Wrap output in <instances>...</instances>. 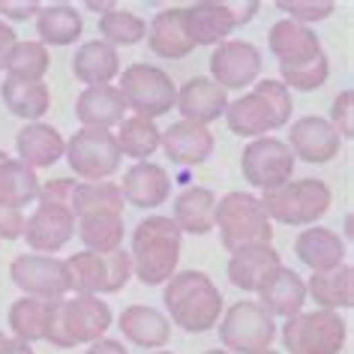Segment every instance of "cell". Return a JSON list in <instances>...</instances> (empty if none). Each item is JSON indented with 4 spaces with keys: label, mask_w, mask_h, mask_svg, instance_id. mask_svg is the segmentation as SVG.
Wrapping results in <instances>:
<instances>
[{
    "label": "cell",
    "mask_w": 354,
    "mask_h": 354,
    "mask_svg": "<svg viewBox=\"0 0 354 354\" xmlns=\"http://www.w3.org/2000/svg\"><path fill=\"white\" fill-rule=\"evenodd\" d=\"M165 309L171 322L187 333H205L223 318V295L201 270H180L165 282Z\"/></svg>",
    "instance_id": "obj_1"
},
{
    "label": "cell",
    "mask_w": 354,
    "mask_h": 354,
    "mask_svg": "<svg viewBox=\"0 0 354 354\" xmlns=\"http://www.w3.org/2000/svg\"><path fill=\"white\" fill-rule=\"evenodd\" d=\"M180 232L171 216H147L132 232V277L145 286H165L180 261Z\"/></svg>",
    "instance_id": "obj_2"
},
{
    "label": "cell",
    "mask_w": 354,
    "mask_h": 354,
    "mask_svg": "<svg viewBox=\"0 0 354 354\" xmlns=\"http://www.w3.org/2000/svg\"><path fill=\"white\" fill-rule=\"evenodd\" d=\"M291 109H295V100L288 87L279 78H261L250 93L228 102L223 118L228 120V129L234 136L264 138L268 132L286 127L291 120Z\"/></svg>",
    "instance_id": "obj_3"
},
{
    "label": "cell",
    "mask_w": 354,
    "mask_h": 354,
    "mask_svg": "<svg viewBox=\"0 0 354 354\" xmlns=\"http://www.w3.org/2000/svg\"><path fill=\"white\" fill-rule=\"evenodd\" d=\"M111 327V306L93 295H75L51 304L46 336L55 348H75L84 342L102 339L105 330Z\"/></svg>",
    "instance_id": "obj_4"
},
{
    "label": "cell",
    "mask_w": 354,
    "mask_h": 354,
    "mask_svg": "<svg viewBox=\"0 0 354 354\" xmlns=\"http://www.w3.org/2000/svg\"><path fill=\"white\" fill-rule=\"evenodd\" d=\"M214 225H219V241L228 252L273 241V223L268 210H264L261 198L250 196V192H228L219 198Z\"/></svg>",
    "instance_id": "obj_5"
},
{
    "label": "cell",
    "mask_w": 354,
    "mask_h": 354,
    "mask_svg": "<svg viewBox=\"0 0 354 354\" xmlns=\"http://www.w3.org/2000/svg\"><path fill=\"white\" fill-rule=\"evenodd\" d=\"M69 273V291L78 295H114L132 279V261L127 250L91 252L82 250L64 261Z\"/></svg>",
    "instance_id": "obj_6"
},
{
    "label": "cell",
    "mask_w": 354,
    "mask_h": 354,
    "mask_svg": "<svg viewBox=\"0 0 354 354\" xmlns=\"http://www.w3.org/2000/svg\"><path fill=\"white\" fill-rule=\"evenodd\" d=\"M261 205L270 223L277 219L286 225H313L330 207V187L318 177H300V180L282 183L273 192H264Z\"/></svg>",
    "instance_id": "obj_7"
},
{
    "label": "cell",
    "mask_w": 354,
    "mask_h": 354,
    "mask_svg": "<svg viewBox=\"0 0 354 354\" xmlns=\"http://www.w3.org/2000/svg\"><path fill=\"white\" fill-rule=\"evenodd\" d=\"M348 339L345 322L330 309H313L286 318L282 324V345L288 354H339Z\"/></svg>",
    "instance_id": "obj_8"
},
{
    "label": "cell",
    "mask_w": 354,
    "mask_h": 354,
    "mask_svg": "<svg viewBox=\"0 0 354 354\" xmlns=\"http://www.w3.org/2000/svg\"><path fill=\"white\" fill-rule=\"evenodd\" d=\"M277 324L273 315L259 300H237V304L219 318V342L228 354H261L270 351Z\"/></svg>",
    "instance_id": "obj_9"
},
{
    "label": "cell",
    "mask_w": 354,
    "mask_h": 354,
    "mask_svg": "<svg viewBox=\"0 0 354 354\" xmlns=\"http://www.w3.org/2000/svg\"><path fill=\"white\" fill-rule=\"evenodd\" d=\"M118 91L123 96V102H127V109H132L138 118H147V120L162 118L177 102V87L171 82V75L150 64H132L123 69Z\"/></svg>",
    "instance_id": "obj_10"
},
{
    "label": "cell",
    "mask_w": 354,
    "mask_h": 354,
    "mask_svg": "<svg viewBox=\"0 0 354 354\" xmlns=\"http://www.w3.org/2000/svg\"><path fill=\"white\" fill-rule=\"evenodd\" d=\"M66 159L75 177H84V183H100L120 168V147L114 141L111 129H78L66 141Z\"/></svg>",
    "instance_id": "obj_11"
},
{
    "label": "cell",
    "mask_w": 354,
    "mask_h": 354,
    "mask_svg": "<svg viewBox=\"0 0 354 354\" xmlns=\"http://www.w3.org/2000/svg\"><path fill=\"white\" fill-rule=\"evenodd\" d=\"M241 171L246 177V183L261 192H273L279 189L282 183L291 180V171H295V156L286 141L279 138H252L250 145L243 147L241 156Z\"/></svg>",
    "instance_id": "obj_12"
},
{
    "label": "cell",
    "mask_w": 354,
    "mask_h": 354,
    "mask_svg": "<svg viewBox=\"0 0 354 354\" xmlns=\"http://www.w3.org/2000/svg\"><path fill=\"white\" fill-rule=\"evenodd\" d=\"M12 282L24 291V297H39V300H64L69 291V273L66 264L55 255H39V252H24L10 264Z\"/></svg>",
    "instance_id": "obj_13"
},
{
    "label": "cell",
    "mask_w": 354,
    "mask_h": 354,
    "mask_svg": "<svg viewBox=\"0 0 354 354\" xmlns=\"http://www.w3.org/2000/svg\"><path fill=\"white\" fill-rule=\"evenodd\" d=\"M259 12V3L232 6V3H192L183 6V19H187V30L192 46H219L228 39L237 24L250 21Z\"/></svg>",
    "instance_id": "obj_14"
},
{
    "label": "cell",
    "mask_w": 354,
    "mask_h": 354,
    "mask_svg": "<svg viewBox=\"0 0 354 354\" xmlns=\"http://www.w3.org/2000/svg\"><path fill=\"white\" fill-rule=\"evenodd\" d=\"M210 82H216L223 91H243L259 82L261 75V51L252 42L225 39L210 55Z\"/></svg>",
    "instance_id": "obj_15"
},
{
    "label": "cell",
    "mask_w": 354,
    "mask_h": 354,
    "mask_svg": "<svg viewBox=\"0 0 354 354\" xmlns=\"http://www.w3.org/2000/svg\"><path fill=\"white\" fill-rule=\"evenodd\" d=\"M75 234V216L66 205H46L39 201V207L24 219V241L33 252L39 255H55L57 250L73 241Z\"/></svg>",
    "instance_id": "obj_16"
},
{
    "label": "cell",
    "mask_w": 354,
    "mask_h": 354,
    "mask_svg": "<svg viewBox=\"0 0 354 354\" xmlns=\"http://www.w3.org/2000/svg\"><path fill=\"white\" fill-rule=\"evenodd\" d=\"M286 145L295 159L322 165V162H330L342 150V138H339V132L330 127V120L309 114V118H300L297 123H291Z\"/></svg>",
    "instance_id": "obj_17"
},
{
    "label": "cell",
    "mask_w": 354,
    "mask_h": 354,
    "mask_svg": "<svg viewBox=\"0 0 354 354\" xmlns=\"http://www.w3.org/2000/svg\"><path fill=\"white\" fill-rule=\"evenodd\" d=\"M268 48H270V55L279 60V66H300V64H306V60L324 55L318 33L313 28H306V24L291 21V19H282L270 28Z\"/></svg>",
    "instance_id": "obj_18"
},
{
    "label": "cell",
    "mask_w": 354,
    "mask_h": 354,
    "mask_svg": "<svg viewBox=\"0 0 354 354\" xmlns=\"http://www.w3.org/2000/svg\"><path fill=\"white\" fill-rule=\"evenodd\" d=\"M177 111L183 114V120L207 127V123L219 120L228 109V93L210 78H189L187 84L177 91Z\"/></svg>",
    "instance_id": "obj_19"
},
{
    "label": "cell",
    "mask_w": 354,
    "mask_h": 354,
    "mask_svg": "<svg viewBox=\"0 0 354 354\" xmlns=\"http://www.w3.org/2000/svg\"><path fill=\"white\" fill-rule=\"evenodd\" d=\"M214 132L207 127H198V123L180 120L171 123L162 138H159V147L165 150V156L171 159L174 165H201L205 159L214 153Z\"/></svg>",
    "instance_id": "obj_20"
},
{
    "label": "cell",
    "mask_w": 354,
    "mask_h": 354,
    "mask_svg": "<svg viewBox=\"0 0 354 354\" xmlns=\"http://www.w3.org/2000/svg\"><path fill=\"white\" fill-rule=\"evenodd\" d=\"M120 192H123V201L150 210V207H159L168 201V196H171V180H168V171L162 165L136 162L123 174Z\"/></svg>",
    "instance_id": "obj_21"
},
{
    "label": "cell",
    "mask_w": 354,
    "mask_h": 354,
    "mask_svg": "<svg viewBox=\"0 0 354 354\" xmlns=\"http://www.w3.org/2000/svg\"><path fill=\"white\" fill-rule=\"evenodd\" d=\"M279 268H282L279 252L270 243H255L232 252V259H228V279L241 291H259L268 282L270 273Z\"/></svg>",
    "instance_id": "obj_22"
},
{
    "label": "cell",
    "mask_w": 354,
    "mask_h": 354,
    "mask_svg": "<svg viewBox=\"0 0 354 354\" xmlns=\"http://www.w3.org/2000/svg\"><path fill=\"white\" fill-rule=\"evenodd\" d=\"M75 118L84 129H111L127 118V102L118 87H84L75 100Z\"/></svg>",
    "instance_id": "obj_23"
},
{
    "label": "cell",
    "mask_w": 354,
    "mask_h": 354,
    "mask_svg": "<svg viewBox=\"0 0 354 354\" xmlns=\"http://www.w3.org/2000/svg\"><path fill=\"white\" fill-rule=\"evenodd\" d=\"M15 150H19V162L37 171V168H51L66 153V141L48 123H24L15 136Z\"/></svg>",
    "instance_id": "obj_24"
},
{
    "label": "cell",
    "mask_w": 354,
    "mask_h": 354,
    "mask_svg": "<svg viewBox=\"0 0 354 354\" xmlns=\"http://www.w3.org/2000/svg\"><path fill=\"white\" fill-rule=\"evenodd\" d=\"M147 46L156 57H165V60H180L196 48L187 30L183 6H171V10L156 12V19L147 28Z\"/></svg>",
    "instance_id": "obj_25"
},
{
    "label": "cell",
    "mask_w": 354,
    "mask_h": 354,
    "mask_svg": "<svg viewBox=\"0 0 354 354\" xmlns=\"http://www.w3.org/2000/svg\"><path fill=\"white\" fill-rule=\"evenodd\" d=\"M120 336L129 339L138 348H162V345L171 339V322L153 306H127L120 315Z\"/></svg>",
    "instance_id": "obj_26"
},
{
    "label": "cell",
    "mask_w": 354,
    "mask_h": 354,
    "mask_svg": "<svg viewBox=\"0 0 354 354\" xmlns=\"http://www.w3.org/2000/svg\"><path fill=\"white\" fill-rule=\"evenodd\" d=\"M259 295V304L268 309L270 315H297L304 313V304H306V282L297 277L295 270L288 268H279L273 270L268 282L255 291Z\"/></svg>",
    "instance_id": "obj_27"
},
{
    "label": "cell",
    "mask_w": 354,
    "mask_h": 354,
    "mask_svg": "<svg viewBox=\"0 0 354 354\" xmlns=\"http://www.w3.org/2000/svg\"><path fill=\"white\" fill-rule=\"evenodd\" d=\"M73 73L87 87H102L111 84L114 75H120V55L118 48L102 39H91L75 51L73 57Z\"/></svg>",
    "instance_id": "obj_28"
},
{
    "label": "cell",
    "mask_w": 354,
    "mask_h": 354,
    "mask_svg": "<svg viewBox=\"0 0 354 354\" xmlns=\"http://www.w3.org/2000/svg\"><path fill=\"white\" fill-rule=\"evenodd\" d=\"M295 252L306 268H313V273L345 264V241L324 225L306 228V232L295 241Z\"/></svg>",
    "instance_id": "obj_29"
},
{
    "label": "cell",
    "mask_w": 354,
    "mask_h": 354,
    "mask_svg": "<svg viewBox=\"0 0 354 354\" xmlns=\"http://www.w3.org/2000/svg\"><path fill=\"white\" fill-rule=\"evenodd\" d=\"M306 297H313L318 309H348L354 304V270L351 264H339L330 270H318L306 282Z\"/></svg>",
    "instance_id": "obj_30"
},
{
    "label": "cell",
    "mask_w": 354,
    "mask_h": 354,
    "mask_svg": "<svg viewBox=\"0 0 354 354\" xmlns=\"http://www.w3.org/2000/svg\"><path fill=\"white\" fill-rule=\"evenodd\" d=\"M216 214V196L205 187H189L174 198V216L171 223L180 234H207L214 228Z\"/></svg>",
    "instance_id": "obj_31"
},
{
    "label": "cell",
    "mask_w": 354,
    "mask_h": 354,
    "mask_svg": "<svg viewBox=\"0 0 354 354\" xmlns=\"http://www.w3.org/2000/svg\"><path fill=\"white\" fill-rule=\"evenodd\" d=\"M0 100L10 109L15 118L39 123L46 118V111L51 109V91L46 82H21V78H3L0 87Z\"/></svg>",
    "instance_id": "obj_32"
},
{
    "label": "cell",
    "mask_w": 354,
    "mask_h": 354,
    "mask_svg": "<svg viewBox=\"0 0 354 354\" xmlns=\"http://www.w3.org/2000/svg\"><path fill=\"white\" fill-rule=\"evenodd\" d=\"M39 198V177L33 168H28L19 159H6L0 165V205L24 210Z\"/></svg>",
    "instance_id": "obj_33"
},
{
    "label": "cell",
    "mask_w": 354,
    "mask_h": 354,
    "mask_svg": "<svg viewBox=\"0 0 354 354\" xmlns=\"http://www.w3.org/2000/svg\"><path fill=\"white\" fill-rule=\"evenodd\" d=\"M84 24L73 6L66 3H51V6H39L37 12V33L42 46H73L82 37Z\"/></svg>",
    "instance_id": "obj_34"
},
{
    "label": "cell",
    "mask_w": 354,
    "mask_h": 354,
    "mask_svg": "<svg viewBox=\"0 0 354 354\" xmlns=\"http://www.w3.org/2000/svg\"><path fill=\"white\" fill-rule=\"evenodd\" d=\"M118 127L120 129H118V136H114V141H118V147H120V156H132L136 162H147L159 150L162 132L156 129L153 120L132 114V118H123Z\"/></svg>",
    "instance_id": "obj_35"
},
{
    "label": "cell",
    "mask_w": 354,
    "mask_h": 354,
    "mask_svg": "<svg viewBox=\"0 0 354 354\" xmlns=\"http://www.w3.org/2000/svg\"><path fill=\"white\" fill-rule=\"evenodd\" d=\"M69 210H73L75 219L91 214H123V192L111 180L78 183L73 198H69Z\"/></svg>",
    "instance_id": "obj_36"
},
{
    "label": "cell",
    "mask_w": 354,
    "mask_h": 354,
    "mask_svg": "<svg viewBox=\"0 0 354 354\" xmlns=\"http://www.w3.org/2000/svg\"><path fill=\"white\" fill-rule=\"evenodd\" d=\"M78 223V237L91 252H114L123 250V214H91L75 219Z\"/></svg>",
    "instance_id": "obj_37"
},
{
    "label": "cell",
    "mask_w": 354,
    "mask_h": 354,
    "mask_svg": "<svg viewBox=\"0 0 354 354\" xmlns=\"http://www.w3.org/2000/svg\"><path fill=\"white\" fill-rule=\"evenodd\" d=\"M55 300H39V297H19L10 306V327L15 333V339L33 345L37 339L46 336V322L51 313Z\"/></svg>",
    "instance_id": "obj_38"
},
{
    "label": "cell",
    "mask_w": 354,
    "mask_h": 354,
    "mask_svg": "<svg viewBox=\"0 0 354 354\" xmlns=\"http://www.w3.org/2000/svg\"><path fill=\"white\" fill-rule=\"evenodd\" d=\"M48 48L42 42H33V39H24V42H15L10 57H6L3 69L10 73V78H21V82H42V75L48 73Z\"/></svg>",
    "instance_id": "obj_39"
},
{
    "label": "cell",
    "mask_w": 354,
    "mask_h": 354,
    "mask_svg": "<svg viewBox=\"0 0 354 354\" xmlns=\"http://www.w3.org/2000/svg\"><path fill=\"white\" fill-rule=\"evenodd\" d=\"M100 33H102V42L109 46H136L147 37V21L141 15L129 12V10H111L109 15L100 19Z\"/></svg>",
    "instance_id": "obj_40"
},
{
    "label": "cell",
    "mask_w": 354,
    "mask_h": 354,
    "mask_svg": "<svg viewBox=\"0 0 354 354\" xmlns=\"http://www.w3.org/2000/svg\"><path fill=\"white\" fill-rule=\"evenodd\" d=\"M279 82L288 87V91H300V93H309V91H318L327 75H330V64H327L324 55H318L313 60H306V64L300 66H279Z\"/></svg>",
    "instance_id": "obj_41"
},
{
    "label": "cell",
    "mask_w": 354,
    "mask_h": 354,
    "mask_svg": "<svg viewBox=\"0 0 354 354\" xmlns=\"http://www.w3.org/2000/svg\"><path fill=\"white\" fill-rule=\"evenodd\" d=\"M277 6L288 15L291 21L306 24V28L333 15V3H330V0H279Z\"/></svg>",
    "instance_id": "obj_42"
},
{
    "label": "cell",
    "mask_w": 354,
    "mask_h": 354,
    "mask_svg": "<svg viewBox=\"0 0 354 354\" xmlns=\"http://www.w3.org/2000/svg\"><path fill=\"white\" fill-rule=\"evenodd\" d=\"M330 127L339 132V138L354 136V91H342L330 105Z\"/></svg>",
    "instance_id": "obj_43"
},
{
    "label": "cell",
    "mask_w": 354,
    "mask_h": 354,
    "mask_svg": "<svg viewBox=\"0 0 354 354\" xmlns=\"http://www.w3.org/2000/svg\"><path fill=\"white\" fill-rule=\"evenodd\" d=\"M75 177H57V180H48V183H39V198L37 201H46V205H66L69 207V198L75 192Z\"/></svg>",
    "instance_id": "obj_44"
},
{
    "label": "cell",
    "mask_w": 354,
    "mask_h": 354,
    "mask_svg": "<svg viewBox=\"0 0 354 354\" xmlns=\"http://www.w3.org/2000/svg\"><path fill=\"white\" fill-rule=\"evenodd\" d=\"M37 12H39L37 0H0V19H3L6 24L37 19Z\"/></svg>",
    "instance_id": "obj_45"
},
{
    "label": "cell",
    "mask_w": 354,
    "mask_h": 354,
    "mask_svg": "<svg viewBox=\"0 0 354 354\" xmlns=\"http://www.w3.org/2000/svg\"><path fill=\"white\" fill-rule=\"evenodd\" d=\"M24 234V214L0 205V241H19Z\"/></svg>",
    "instance_id": "obj_46"
},
{
    "label": "cell",
    "mask_w": 354,
    "mask_h": 354,
    "mask_svg": "<svg viewBox=\"0 0 354 354\" xmlns=\"http://www.w3.org/2000/svg\"><path fill=\"white\" fill-rule=\"evenodd\" d=\"M15 42H19V37H15V28L0 19V69H3V64H6V57H10V51H12Z\"/></svg>",
    "instance_id": "obj_47"
},
{
    "label": "cell",
    "mask_w": 354,
    "mask_h": 354,
    "mask_svg": "<svg viewBox=\"0 0 354 354\" xmlns=\"http://www.w3.org/2000/svg\"><path fill=\"white\" fill-rule=\"evenodd\" d=\"M87 354H129L127 351V345H123L120 339H96L91 342V348H87Z\"/></svg>",
    "instance_id": "obj_48"
},
{
    "label": "cell",
    "mask_w": 354,
    "mask_h": 354,
    "mask_svg": "<svg viewBox=\"0 0 354 354\" xmlns=\"http://www.w3.org/2000/svg\"><path fill=\"white\" fill-rule=\"evenodd\" d=\"M0 354H37V351H33V345L21 342V339H6L3 348H0Z\"/></svg>",
    "instance_id": "obj_49"
},
{
    "label": "cell",
    "mask_w": 354,
    "mask_h": 354,
    "mask_svg": "<svg viewBox=\"0 0 354 354\" xmlns=\"http://www.w3.org/2000/svg\"><path fill=\"white\" fill-rule=\"evenodd\" d=\"M87 10H91V12H100V19H102V15H109L111 10H118V6H114L111 0H87Z\"/></svg>",
    "instance_id": "obj_50"
},
{
    "label": "cell",
    "mask_w": 354,
    "mask_h": 354,
    "mask_svg": "<svg viewBox=\"0 0 354 354\" xmlns=\"http://www.w3.org/2000/svg\"><path fill=\"white\" fill-rule=\"evenodd\" d=\"M205 354H228V351H223V348H210V351H205Z\"/></svg>",
    "instance_id": "obj_51"
},
{
    "label": "cell",
    "mask_w": 354,
    "mask_h": 354,
    "mask_svg": "<svg viewBox=\"0 0 354 354\" xmlns=\"http://www.w3.org/2000/svg\"><path fill=\"white\" fill-rule=\"evenodd\" d=\"M6 159H10V156H6V153H3V150H0V165H3V162H6Z\"/></svg>",
    "instance_id": "obj_52"
},
{
    "label": "cell",
    "mask_w": 354,
    "mask_h": 354,
    "mask_svg": "<svg viewBox=\"0 0 354 354\" xmlns=\"http://www.w3.org/2000/svg\"><path fill=\"white\" fill-rule=\"evenodd\" d=\"M3 342H6V336H3V333H0V348H3Z\"/></svg>",
    "instance_id": "obj_53"
},
{
    "label": "cell",
    "mask_w": 354,
    "mask_h": 354,
    "mask_svg": "<svg viewBox=\"0 0 354 354\" xmlns=\"http://www.w3.org/2000/svg\"><path fill=\"white\" fill-rule=\"evenodd\" d=\"M261 354H279V351H261Z\"/></svg>",
    "instance_id": "obj_54"
}]
</instances>
